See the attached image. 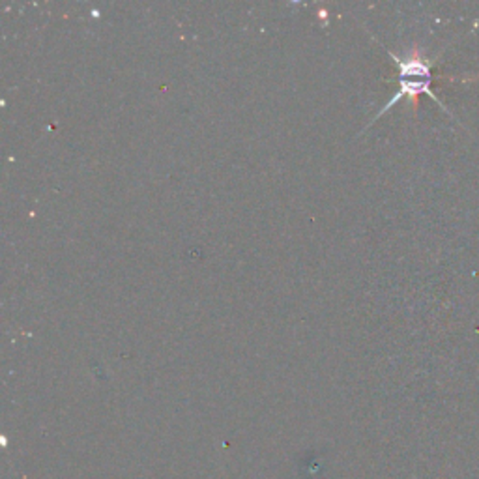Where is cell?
Here are the masks:
<instances>
[{
  "label": "cell",
  "mask_w": 479,
  "mask_h": 479,
  "mask_svg": "<svg viewBox=\"0 0 479 479\" xmlns=\"http://www.w3.org/2000/svg\"><path fill=\"white\" fill-rule=\"evenodd\" d=\"M384 49H386V47H384ZM388 54L395 60V64H397L399 68V90L395 92V96H393L392 100L388 101L386 105L380 109V112L369 122V126H371L374 120H378L384 112L390 111L392 107H395V103L403 100V98H408V100L412 101V107L415 109V107H418V96H420V94H429V96L439 103V107H442V109L448 112L444 101H440L439 98H436V94L431 90V84H433V71H431V62H429V59H425L418 49H414L412 53L406 54L404 59L397 57V54L392 53V51H388Z\"/></svg>",
  "instance_id": "obj_1"
}]
</instances>
